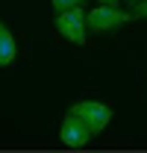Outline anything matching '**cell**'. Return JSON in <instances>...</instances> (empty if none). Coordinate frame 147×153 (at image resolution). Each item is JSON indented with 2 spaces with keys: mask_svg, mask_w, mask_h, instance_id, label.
I'll return each instance as SVG.
<instances>
[{
  "mask_svg": "<svg viewBox=\"0 0 147 153\" xmlns=\"http://www.w3.org/2000/svg\"><path fill=\"white\" fill-rule=\"evenodd\" d=\"M132 18H135L132 12H124V9H118V6H109V3H100L97 9H91V12L85 15V24H88V33H97V36H103V33H115L118 27L129 24Z\"/></svg>",
  "mask_w": 147,
  "mask_h": 153,
  "instance_id": "obj_1",
  "label": "cell"
},
{
  "mask_svg": "<svg viewBox=\"0 0 147 153\" xmlns=\"http://www.w3.org/2000/svg\"><path fill=\"white\" fill-rule=\"evenodd\" d=\"M56 33L62 38H68L74 44H85V36H88V24H85V12L82 6H74V9H65V12H56Z\"/></svg>",
  "mask_w": 147,
  "mask_h": 153,
  "instance_id": "obj_2",
  "label": "cell"
},
{
  "mask_svg": "<svg viewBox=\"0 0 147 153\" xmlns=\"http://www.w3.org/2000/svg\"><path fill=\"white\" fill-rule=\"evenodd\" d=\"M71 112L79 115V118L88 124V130H91L94 135H100L106 127H109V121H112V109L106 106V103H97V100H82V103L71 106Z\"/></svg>",
  "mask_w": 147,
  "mask_h": 153,
  "instance_id": "obj_3",
  "label": "cell"
},
{
  "mask_svg": "<svg viewBox=\"0 0 147 153\" xmlns=\"http://www.w3.org/2000/svg\"><path fill=\"white\" fill-rule=\"evenodd\" d=\"M91 130H88V124L79 118V115L68 112L65 115V121H62V130H59V138H62V144H68V147H85L88 141H91Z\"/></svg>",
  "mask_w": 147,
  "mask_h": 153,
  "instance_id": "obj_4",
  "label": "cell"
},
{
  "mask_svg": "<svg viewBox=\"0 0 147 153\" xmlns=\"http://www.w3.org/2000/svg\"><path fill=\"white\" fill-rule=\"evenodd\" d=\"M18 56V47H15V38L9 33V27L6 24H0V68H6V65H12Z\"/></svg>",
  "mask_w": 147,
  "mask_h": 153,
  "instance_id": "obj_5",
  "label": "cell"
},
{
  "mask_svg": "<svg viewBox=\"0 0 147 153\" xmlns=\"http://www.w3.org/2000/svg\"><path fill=\"white\" fill-rule=\"evenodd\" d=\"M53 3V12H65V9H74V6H82L85 0H50Z\"/></svg>",
  "mask_w": 147,
  "mask_h": 153,
  "instance_id": "obj_6",
  "label": "cell"
},
{
  "mask_svg": "<svg viewBox=\"0 0 147 153\" xmlns=\"http://www.w3.org/2000/svg\"><path fill=\"white\" fill-rule=\"evenodd\" d=\"M132 15H135V18H147V0H138V3L132 6Z\"/></svg>",
  "mask_w": 147,
  "mask_h": 153,
  "instance_id": "obj_7",
  "label": "cell"
},
{
  "mask_svg": "<svg viewBox=\"0 0 147 153\" xmlns=\"http://www.w3.org/2000/svg\"><path fill=\"white\" fill-rule=\"evenodd\" d=\"M97 3H109V6H115V3H118V0H97Z\"/></svg>",
  "mask_w": 147,
  "mask_h": 153,
  "instance_id": "obj_8",
  "label": "cell"
},
{
  "mask_svg": "<svg viewBox=\"0 0 147 153\" xmlns=\"http://www.w3.org/2000/svg\"><path fill=\"white\" fill-rule=\"evenodd\" d=\"M127 3H132V6H135V3H138V0H127Z\"/></svg>",
  "mask_w": 147,
  "mask_h": 153,
  "instance_id": "obj_9",
  "label": "cell"
}]
</instances>
